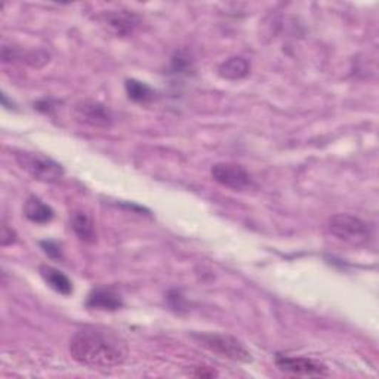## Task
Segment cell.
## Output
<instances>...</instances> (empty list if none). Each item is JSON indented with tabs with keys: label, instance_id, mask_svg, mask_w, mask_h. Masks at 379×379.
Segmentation results:
<instances>
[{
	"label": "cell",
	"instance_id": "6da1fadb",
	"mask_svg": "<svg viewBox=\"0 0 379 379\" xmlns=\"http://www.w3.org/2000/svg\"><path fill=\"white\" fill-rule=\"evenodd\" d=\"M68 348L76 362L93 369L122 366L128 357L125 341L113 331L97 326H85L76 331Z\"/></svg>",
	"mask_w": 379,
	"mask_h": 379
},
{
	"label": "cell",
	"instance_id": "7a4b0ae2",
	"mask_svg": "<svg viewBox=\"0 0 379 379\" xmlns=\"http://www.w3.org/2000/svg\"><path fill=\"white\" fill-rule=\"evenodd\" d=\"M15 160L24 172L37 181L52 184L64 177L63 166L43 155L31 153V151H16Z\"/></svg>",
	"mask_w": 379,
	"mask_h": 379
},
{
	"label": "cell",
	"instance_id": "3957f363",
	"mask_svg": "<svg viewBox=\"0 0 379 379\" xmlns=\"http://www.w3.org/2000/svg\"><path fill=\"white\" fill-rule=\"evenodd\" d=\"M329 232L339 239L353 246H360L369 242L372 230L368 222L350 214H338L329 219Z\"/></svg>",
	"mask_w": 379,
	"mask_h": 379
},
{
	"label": "cell",
	"instance_id": "277c9868",
	"mask_svg": "<svg viewBox=\"0 0 379 379\" xmlns=\"http://www.w3.org/2000/svg\"><path fill=\"white\" fill-rule=\"evenodd\" d=\"M193 338L200 347L221 357L234 360V362H249L251 360V353L244 348L240 341L230 335L194 333Z\"/></svg>",
	"mask_w": 379,
	"mask_h": 379
},
{
	"label": "cell",
	"instance_id": "5b68a950",
	"mask_svg": "<svg viewBox=\"0 0 379 379\" xmlns=\"http://www.w3.org/2000/svg\"><path fill=\"white\" fill-rule=\"evenodd\" d=\"M211 175L214 181L221 184L222 187L236 190V192H243L252 187V177L242 165L222 162L217 163L211 169Z\"/></svg>",
	"mask_w": 379,
	"mask_h": 379
},
{
	"label": "cell",
	"instance_id": "8992f818",
	"mask_svg": "<svg viewBox=\"0 0 379 379\" xmlns=\"http://www.w3.org/2000/svg\"><path fill=\"white\" fill-rule=\"evenodd\" d=\"M74 118L78 122L92 128H110L113 123L111 111L101 103L85 100L74 105Z\"/></svg>",
	"mask_w": 379,
	"mask_h": 379
},
{
	"label": "cell",
	"instance_id": "52a82bcc",
	"mask_svg": "<svg viewBox=\"0 0 379 379\" xmlns=\"http://www.w3.org/2000/svg\"><path fill=\"white\" fill-rule=\"evenodd\" d=\"M276 365L284 372L299 376H326L329 373L328 368L323 363L308 357H292L279 354L276 357Z\"/></svg>",
	"mask_w": 379,
	"mask_h": 379
},
{
	"label": "cell",
	"instance_id": "ba28073f",
	"mask_svg": "<svg viewBox=\"0 0 379 379\" xmlns=\"http://www.w3.org/2000/svg\"><path fill=\"white\" fill-rule=\"evenodd\" d=\"M86 306L92 310L116 311L123 306V302L116 292H113L110 289H95L89 294Z\"/></svg>",
	"mask_w": 379,
	"mask_h": 379
},
{
	"label": "cell",
	"instance_id": "9c48e42d",
	"mask_svg": "<svg viewBox=\"0 0 379 379\" xmlns=\"http://www.w3.org/2000/svg\"><path fill=\"white\" fill-rule=\"evenodd\" d=\"M70 225L82 242L93 243L97 240V229H95L93 219L83 211H74L70 217Z\"/></svg>",
	"mask_w": 379,
	"mask_h": 379
},
{
	"label": "cell",
	"instance_id": "30bf717a",
	"mask_svg": "<svg viewBox=\"0 0 379 379\" xmlns=\"http://www.w3.org/2000/svg\"><path fill=\"white\" fill-rule=\"evenodd\" d=\"M24 215L34 224H48L53 219V209L39 197L30 196L24 203Z\"/></svg>",
	"mask_w": 379,
	"mask_h": 379
},
{
	"label": "cell",
	"instance_id": "8fae6325",
	"mask_svg": "<svg viewBox=\"0 0 379 379\" xmlns=\"http://www.w3.org/2000/svg\"><path fill=\"white\" fill-rule=\"evenodd\" d=\"M251 71L249 61L243 58V56H232V58L225 60L219 68L218 73L222 79L227 81H240L244 79L246 76Z\"/></svg>",
	"mask_w": 379,
	"mask_h": 379
},
{
	"label": "cell",
	"instance_id": "7c38bea8",
	"mask_svg": "<svg viewBox=\"0 0 379 379\" xmlns=\"http://www.w3.org/2000/svg\"><path fill=\"white\" fill-rule=\"evenodd\" d=\"M41 276L46 281L48 286L52 288L55 292H58L64 296H68L73 292L71 280L64 273H61L60 270L49 267V265H42Z\"/></svg>",
	"mask_w": 379,
	"mask_h": 379
},
{
	"label": "cell",
	"instance_id": "4fadbf2b",
	"mask_svg": "<svg viewBox=\"0 0 379 379\" xmlns=\"http://www.w3.org/2000/svg\"><path fill=\"white\" fill-rule=\"evenodd\" d=\"M107 26L119 36H126L137 27V16L128 12H111L105 16Z\"/></svg>",
	"mask_w": 379,
	"mask_h": 379
},
{
	"label": "cell",
	"instance_id": "5bb4252c",
	"mask_svg": "<svg viewBox=\"0 0 379 379\" xmlns=\"http://www.w3.org/2000/svg\"><path fill=\"white\" fill-rule=\"evenodd\" d=\"M128 97L135 103H150L156 98V90L151 89L147 83L140 81H126Z\"/></svg>",
	"mask_w": 379,
	"mask_h": 379
},
{
	"label": "cell",
	"instance_id": "9a60e30c",
	"mask_svg": "<svg viewBox=\"0 0 379 379\" xmlns=\"http://www.w3.org/2000/svg\"><path fill=\"white\" fill-rule=\"evenodd\" d=\"M42 248L43 251L53 259H61L63 258V252H61V246L58 243H55V242H42Z\"/></svg>",
	"mask_w": 379,
	"mask_h": 379
},
{
	"label": "cell",
	"instance_id": "2e32d148",
	"mask_svg": "<svg viewBox=\"0 0 379 379\" xmlns=\"http://www.w3.org/2000/svg\"><path fill=\"white\" fill-rule=\"evenodd\" d=\"M172 64H174V70L175 71H184V70H190V68H192V60L184 58L182 52L177 53V56L174 58Z\"/></svg>",
	"mask_w": 379,
	"mask_h": 379
},
{
	"label": "cell",
	"instance_id": "e0dca14e",
	"mask_svg": "<svg viewBox=\"0 0 379 379\" xmlns=\"http://www.w3.org/2000/svg\"><path fill=\"white\" fill-rule=\"evenodd\" d=\"M0 240H2V246H8V244L15 242V233L12 232V229H9L5 222L2 225V237H0Z\"/></svg>",
	"mask_w": 379,
	"mask_h": 379
}]
</instances>
